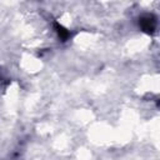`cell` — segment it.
<instances>
[{
  "instance_id": "6da1fadb",
  "label": "cell",
  "mask_w": 160,
  "mask_h": 160,
  "mask_svg": "<svg viewBox=\"0 0 160 160\" xmlns=\"http://www.w3.org/2000/svg\"><path fill=\"white\" fill-rule=\"evenodd\" d=\"M156 18L152 15V14H146V15H142L140 19H139V26L141 28V30L146 34H154L155 29H156Z\"/></svg>"
},
{
  "instance_id": "7a4b0ae2",
  "label": "cell",
  "mask_w": 160,
  "mask_h": 160,
  "mask_svg": "<svg viewBox=\"0 0 160 160\" xmlns=\"http://www.w3.org/2000/svg\"><path fill=\"white\" fill-rule=\"evenodd\" d=\"M54 28H55V30H56V32H58L59 38H60L62 41H66V40L71 36L70 31H69V30H66V29H65L62 25H60L59 22H54Z\"/></svg>"
}]
</instances>
